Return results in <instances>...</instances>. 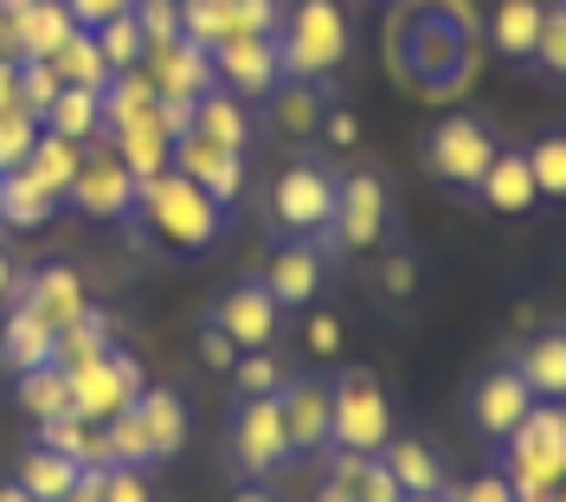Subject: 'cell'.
I'll return each mask as SVG.
<instances>
[{"label":"cell","mask_w":566,"mask_h":502,"mask_svg":"<svg viewBox=\"0 0 566 502\" xmlns=\"http://www.w3.org/2000/svg\"><path fill=\"white\" fill-rule=\"evenodd\" d=\"M104 348H109V316L84 303V310H77V316L52 335V367H59V374H71V367H84V360L104 355Z\"/></svg>","instance_id":"obj_30"},{"label":"cell","mask_w":566,"mask_h":502,"mask_svg":"<svg viewBox=\"0 0 566 502\" xmlns=\"http://www.w3.org/2000/svg\"><path fill=\"white\" fill-rule=\"evenodd\" d=\"M495 470L515 502H554L566 490V399H534L528 419L495 445Z\"/></svg>","instance_id":"obj_1"},{"label":"cell","mask_w":566,"mask_h":502,"mask_svg":"<svg viewBox=\"0 0 566 502\" xmlns=\"http://www.w3.org/2000/svg\"><path fill=\"white\" fill-rule=\"evenodd\" d=\"M212 323L232 335V348L245 355V348H271L283 328V310L277 296L264 290V278H245V284H232L219 303H212Z\"/></svg>","instance_id":"obj_13"},{"label":"cell","mask_w":566,"mask_h":502,"mask_svg":"<svg viewBox=\"0 0 566 502\" xmlns=\"http://www.w3.org/2000/svg\"><path fill=\"white\" fill-rule=\"evenodd\" d=\"M335 251H374L387 239V180L380 175H348L335 180V213L322 232Z\"/></svg>","instance_id":"obj_10"},{"label":"cell","mask_w":566,"mask_h":502,"mask_svg":"<svg viewBox=\"0 0 566 502\" xmlns=\"http://www.w3.org/2000/svg\"><path fill=\"white\" fill-rule=\"evenodd\" d=\"M97 33V52H104L109 72H136L142 52H148V39H142L136 13H116V20H104V27H91Z\"/></svg>","instance_id":"obj_39"},{"label":"cell","mask_w":566,"mask_h":502,"mask_svg":"<svg viewBox=\"0 0 566 502\" xmlns=\"http://www.w3.org/2000/svg\"><path fill=\"white\" fill-rule=\"evenodd\" d=\"M392 438V406L380 394V380L374 374H342L335 387H328V451H360V458H374L380 445Z\"/></svg>","instance_id":"obj_5"},{"label":"cell","mask_w":566,"mask_h":502,"mask_svg":"<svg viewBox=\"0 0 566 502\" xmlns=\"http://www.w3.org/2000/svg\"><path fill=\"white\" fill-rule=\"evenodd\" d=\"M71 33H77V20H71L65 0H33L27 13L7 20V33H0V59H7V65H20V59H52Z\"/></svg>","instance_id":"obj_17"},{"label":"cell","mask_w":566,"mask_h":502,"mask_svg":"<svg viewBox=\"0 0 566 502\" xmlns=\"http://www.w3.org/2000/svg\"><path fill=\"white\" fill-rule=\"evenodd\" d=\"M142 72L155 84V97H207L219 72H212V52H200L193 39H168V45H148L142 52Z\"/></svg>","instance_id":"obj_16"},{"label":"cell","mask_w":566,"mask_h":502,"mask_svg":"<svg viewBox=\"0 0 566 502\" xmlns=\"http://www.w3.org/2000/svg\"><path fill=\"white\" fill-rule=\"evenodd\" d=\"M13 399H20V412H33V426L71 406L65 374H59V367H33V374H20V380H13Z\"/></svg>","instance_id":"obj_40"},{"label":"cell","mask_w":566,"mask_h":502,"mask_svg":"<svg viewBox=\"0 0 566 502\" xmlns=\"http://www.w3.org/2000/svg\"><path fill=\"white\" fill-rule=\"evenodd\" d=\"M412 290H419V264H412V251H387V258H380V296L406 303Z\"/></svg>","instance_id":"obj_48"},{"label":"cell","mask_w":566,"mask_h":502,"mask_svg":"<svg viewBox=\"0 0 566 502\" xmlns=\"http://www.w3.org/2000/svg\"><path fill=\"white\" fill-rule=\"evenodd\" d=\"M348 13L335 0H296L283 7L277 20V72L296 77V84H316V77H335L348 65Z\"/></svg>","instance_id":"obj_3"},{"label":"cell","mask_w":566,"mask_h":502,"mask_svg":"<svg viewBox=\"0 0 566 502\" xmlns=\"http://www.w3.org/2000/svg\"><path fill=\"white\" fill-rule=\"evenodd\" d=\"M129 13H136V27H142L148 45H168V39L180 33V27H175V0H136Z\"/></svg>","instance_id":"obj_49"},{"label":"cell","mask_w":566,"mask_h":502,"mask_svg":"<svg viewBox=\"0 0 566 502\" xmlns=\"http://www.w3.org/2000/svg\"><path fill=\"white\" fill-rule=\"evenodd\" d=\"M399 502H451V490H431V496H399Z\"/></svg>","instance_id":"obj_62"},{"label":"cell","mask_w":566,"mask_h":502,"mask_svg":"<svg viewBox=\"0 0 566 502\" xmlns=\"http://www.w3.org/2000/svg\"><path fill=\"white\" fill-rule=\"evenodd\" d=\"M534 168V194L541 200H566V129H554V136H541L534 148H522Z\"/></svg>","instance_id":"obj_43"},{"label":"cell","mask_w":566,"mask_h":502,"mask_svg":"<svg viewBox=\"0 0 566 502\" xmlns=\"http://www.w3.org/2000/svg\"><path fill=\"white\" fill-rule=\"evenodd\" d=\"M39 129L65 136V143L91 148L104 136V91H77V84H59V97L39 109Z\"/></svg>","instance_id":"obj_23"},{"label":"cell","mask_w":566,"mask_h":502,"mask_svg":"<svg viewBox=\"0 0 566 502\" xmlns=\"http://www.w3.org/2000/svg\"><path fill=\"white\" fill-rule=\"evenodd\" d=\"M328 213H335V175L322 161L283 168L277 187H271V219H277L283 239H322L328 232Z\"/></svg>","instance_id":"obj_9"},{"label":"cell","mask_w":566,"mask_h":502,"mask_svg":"<svg viewBox=\"0 0 566 502\" xmlns=\"http://www.w3.org/2000/svg\"><path fill=\"white\" fill-rule=\"evenodd\" d=\"M148 431V451H155V464H168L180 445H187V399L168 394V387H142V399L129 406Z\"/></svg>","instance_id":"obj_26"},{"label":"cell","mask_w":566,"mask_h":502,"mask_svg":"<svg viewBox=\"0 0 566 502\" xmlns=\"http://www.w3.org/2000/svg\"><path fill=\"white\" fill-rule=\"evenodd\" d=\"M212 72H219V91H232V97H271V91L283 84V72H277V39L232 33L219 52H212Z\"/></svg>","instance_id":"obj_15"},{"label":"cell","mask_w":566,"mask_h":502,"mask_svg":"<svg viewBox=\"0 0 566 502\" xmlns=\"http://www.w3.org/2000/svg\"><path fill=\"white\" fill-rule=\"evenodd\" d=\"M528 380L502 360V367H490V374H476V387H470V426H476V438H490V445H502L509 431L528 419Z\"/></svg>","instance_id":"obj_14"},{"label":"cell","mask_w":566,"mask_h":502,"mask_svg":"<svg viewBox=\"0 0 566 502\" xmlns=\"http://www.w3.org/2000/svg\"><path fill=\"white\" fill-rule=\"evenodd\" d=\"M33 0H0V20H13V13H27Z\"/></svg>","instance_id":"obj_61"},{"label":"cell","mask_w":566,"mask_h":502,"mask_svg":"<svg viewBox=\"0 0 566 502\" xmlns=\"http://www.w3.org/2000/svg\"><path fill=\"white\" fill-rule=\"evenodd\" d=\"M52 194L39 187L27 168H13V175H0V226H20V232H33V226H45L52 219Z\"/></svg>","instance_id":"obj_35"},{"label":"cell","mask_w":566,"mask_h":502,"mask_svg":"<svg viewBox=\"0 0 566 502\" xmlns=\"http://www.w3.org/2000/svg\"><path fill=\"white\" fill-rule=\"evenodd\" d=\"M310 355H322V360L342 355V323L335 316H310Z\"/></svg>","instance_id":"obj_55"},{"label":"cell","mask_w":566,"mask_h":502,"mask_svg":"<svg viewBox=\"0 0 566 502\" xmlns=\"http://www.w3.org/2000/svg\"><path fill=\"white\" fill-rule=\"evenodd\" d=\"M45 65L59 72V84H77V91H104L109 77H116L104 65V52H97V33H91V27H77V33H71L65 45L45 59Z\"/></svg>","instance_id":"obj_33"},{"label":"cell","mask_w":566,"mask_h":502,"mask_svg":"<svg viewBox=\"0 0 566 502\" xmlns=\"http://www.w3.org/2000/svg\"><path fill=\"white\" fill-rule=\"evenodd\" d=\"M52 335L59 328L39 316L27 296H13V310H7V323H0V367L20 380V374H33V367H52Z\"/></svg>","instance_id":"obj_20"},{"label":"cell","mask_w":566,"mask_h":502,"mask_svg":"<svg viewBox=\"0 0 566 502\" xmlns=\"http://www.w3.org/2000/svg\"><path fill=\"white\" fill-rule=\"evenodd\" d=\"M328 143H335V148H354V143H360V123H354L348 109H328Z\"/></svg>","instance_id":"obj_56"},{"label":"cell","mask_w":566,"mask_h":502,"mask_svg":"<svg viewBox=\"0 0 566 502\" xmlns=\"http://www.w3.org/2000/svg\"><path fill=\"white\" fill-rule=\"evenodd\" d=\"M175 175H187L200 194H212L226 213L239 207V194H245V148H226L212 143V136H200V129H187L175 143V161H168Z\"/></svg>","instance_id":"obj_12"},{"label":"cell","mask_w":566,"mask_h":502,"mask_svg":"<svg viewBox=\"0 0 566 502\" xmlns=\"http://www.w3.org/2000/svg\"><path fill=\"white\" fill-rule=\"evenodd\" d=\"M136 226L155 239L161 251H175V258H193V251H207L219 239V226H226V207L200 194L187 175L175 168H161V175L136 180Z\"/></svg>","instance_id":"obj_2"},{"label":"cell","mask_w":566,"mask_h":502,"mask_svg":"<svg viewBox=\"0 0 566 502\" xmlns=\"http://www.w3.org/2000/svg\"><path fill=\"white\" fill-rule=\"evenodd\" d=\"M104 464L109 470H155V451H148V431H142L136 412L104 419Z\"/></svg>","instance_id":"obj_37"},{"label":"cell","mask_w":566,"mask_h":502,"mask_svg":"<svg viewBox=\"0 0 566 502\" xmlns=\"http://www.w3.org/2000/svg\"><path fill=\"white\" fill-rule=\"evenodd\" d=\"M52 97H59V72H52L45 59H20V104L39 116V109L52 104Z\"/></svg>","instance_id":"obj_47"},{"label":"cell","mask_w":566,"mask_h":502,"mask_svg":"<svg viewBox=\"0 0 566 502\" xmlns=\"http://www.w3.org/2000/svg\"><path fill=\"white\" fill-rule=\"evenodd\" d=\"M33 143H39V116L33 109H7V116H0V175L27 168Z\"/></svg>","instance_id":"obj_44"},{"label":"cell","mask_w":566,"mask_h":502,"mask_svg":"<svg viewBox=\"0 0 566 502\" xmlns=\"http://www.w3.org/2000/svg\"><path fill=\"white\" fill-rule=\"evenodd\" d=\"M424 168H431V180L438 187H451V194H463V200H476V187H483V168L495 161V129L490 123H476V116H438L431 129H424Z\"/></svg>","instance_id":"obj_4"},{"label":"cell","mask_w":566,"mask_h":502,"mask_svg":"<svg viewBox=\"0 0 566 502\" xmlns=\"http://www.w3.org/2000/svg\"><path fill=\"white\" fill-rule=\"evenodd\" d=\"M226 451L232 464L245 470V483H264L290 464V431H283V406L271 399H239L232 406V426H226Z\"/></svg>","instance_id":"obj_8"},{"label":"cell","mask_w":566,"mask_h":502,"mask_svg":"<svg viewBox=\"0 0 566 502\" xmlns=\"http://www.w3.org/2000/svg\"><path fill=\"white\" fill-rule=\"evenodd\" d=\"M0 502H33V496H27V490H20V483L7 477V483H0Z\"/></svg>","instance_id":"obj_60"},{"label":"cell","mask_w":566,"mask_h":502,"mask_svg":"<svg viewBox=\"0 0 566 502\" xmlns=\"http://www.w3.org/2000/svg\"><path fill=\"white\" fill-rule=\"evenodd\" d=\"M226 13H232V33H258V39H277L283 20L277 0H226Z\"/></svg>","instance_id":"obj_46"},{"label":"cell","mask_w":566,"mask_h":502,"mask_svg":"<svg viewBox=\"0 0 566 502\" xmlns=\"http://www.w3.org/2000/svg\"><path fill=\"white\" fill-rule=\"evenodd\" d=\"M509 367L528 380L534 399H566V328H541V335H528Z\"/></svg>","instance_id":"obj_24"},{"label":"cell","mask_w":566,"mask_h":502,"mask_svg":"<svg viewBox=\"0 0 566 502\" xmlns=\"http://www.w3.org/2000/svg\"><path fill=\"white\" fill-rule=\"evenodd\" d=\"M283 431H290V458H316L328 451V380H283Z\"/></svg>","instance_id":"obj_18"},{"label":"cell","mask_w":566,"mask_h":502,"mask_svg":"<svg viewBox=\"0 0 566 502\" xmlns=\"http://www.w3.org/2000/svg\"><path fill=\"white\" fill-rule=\"evenodd\" d=\"M155 104V84H148V72H116L104 84V136L109 129H123V123H129V116H142V109Z\"/></svg>","instance_id":"obj_38"},{"label":"cell","mask_w":566,"mask_h":502,"mask_svg":"<svg viewBox=\"0 0 566 502\" xmlns=\"http://www.w3.org/2000/svg\"><path fill=\"white\" fill-rule=\"evenodd\" d=\"M77 161H84V148L65 143V136H52V129H39L33 155H27V175L52 194V200H71V180H77Z\"/></svg>","instance_id":"obj_32"},{"label":"cell","mask_w":566,"mask_h":502,"mask_svg":"<svg viewBox=\"0 0 566 502\" xmlns=\"http://www.w3.org/2000/svg\"><path fill=\"white\" fill-rule=\"evenodd\" d=\"M554 502H560V496H554Z\"/></svg>","instance_id":"obj_64"},{"label":"cell","mask_w":566,"mask_h":502,"mask_svg":"<svg viewBox=\"0 0 566 502\" xmlns=\"http://www.w3.org/2000/svg\"><path fill=\"white\" fill-rule=\"evenodd\" d=\"M104 143L116 148V161H123V168H129V175H136V180L161 175V168L175 161V136L161 129V116H155V104L142 109V116H129L123 129H109Z\"/></svg>","instance_id":"obj_22"},{"label":"cell","mask_w":566,"mask_h":502,"mask_svg":"<svg viewBox=\"0 0 566 502\" xmlns=\"http://www.w3.org/2000/svg\"><path fill=\"white\" fill-rule=\"evenodd\" d=\"M13 290H20V271H13V258L0 245V303H13Z\"/></svg>","instance_id":"obj_57"},{"label":"cell","mask_w":566,"mask_h":502,"mask_svg":"<svg viewBox=\"0 0 566 502\" xmlns=\"http://www.w3.org/2000/svg\"><path fill=\"white\" fill-rule=\"evenodd\" d=\"M277 116H283V136H310V129H316V91H310V84H296V77H290V84H277Z\"/></svg>","instance_id":"obj_45"},{"label":"cell","mask_w":566,"mask_h":502,"mask_svg":"<svg viewBox=\"0 0 566 502\" xmlns=\"http://www.w3.org/2000/svg\"><path fill=\"white\" fill-rule=\"evenodd\" d=\"M283 374L277 367V355L271 348H245V355L232 360V387H239V399H271V394H283Z\"/></svg>","instance_id":"obj_42"},{"label":"cell","mask_w":566,"mask_h":502,"mask_svg":"<svg viewBox=\"0 0 566 502\" xmlns=\"http://www.w3.org/2000/svg\"><path fill=\"white\" fill-rule=\"evenodd\" d=\"M399 72H406V84H419L424 97H451L470 77L463 27L458 20H419L412 33L399 27Z\"/></svg>","instance_id":"obj_6"},{"label":"cell","mask_w":566,"mask_h":502,"mask_svg":"<svg viewBox=\"0 0 566 502\" xmlns=\"http://www.w3.org/2000/svg\"><path fill=\"white\" fill-rule=\"evenodd\" d=\"M193 104H200V97H155V116H161V129H168L175 143L193 129Z\"/></svg>","instance_id":"obj_53"},{"label":"cell","mask_w":566,"mask_h":502,"mask_svg":"<svg viewBox=\"0 0 566 502\" xmlns=\"http://www.w3.org/2000/svg\"><path fill=\"white\" fill-rule=\"evenodd\" d=\"M541 7H547V0H495L490 39H495V52H502V59H522V65L534 59V39H541Z\"/></svg>","instance_id":"obj_29"},{"label":"cell","mask_w":566,"mask_h":502,"mask_svg":"<svg viewBox=\"0 0 566 502\" xmlns=\"http://www.w3.org/2000/svg\"><path fill=\"white\" fill-rule=\"evenodd\" d=\"M193 129H200V136H212V143H226V148H245L251 143V109H245V97H232V91H219V84H212L207 97L193 104Z\"/></svg>","instance_id":"obj_34"},{"label":"cell","mask_w":566,"mask_h":502,"mask_svg":"<svg viewBox=\"0 0 566 502\" xmlns=\"http://www.w3.org/2000/svg\"><path fill=\"white\" fill-rule=\"evenodd\" d=\"M175 27L200 52H219L232 39V13H226V0H175Z\"/></svg>","instance_id":"obj_36"},{"label":"cell","mask_w":566,"mask_h":502,"mask_svg":"<svg viewBox=\"0 0 566 502\" xmlns=\"http://www.w3.org/2000/svg\"><path fill=\"white\" fill-rule=\"evenodd\" d=\"M316 502H354V490L342 483V477H328V483L316 490Z\"/></svg>","instance_id":"obj_58"},{"label":"cell","mask_w":566,"mask_h":502,"mask_svg":"<svg viewBox=\"0 0 566 502\" xmlns=\"http://www.w3.org/2000/svg\"><path fill=\"white\" fill-rule=\"evenodd\" d=\"M541 77L566 84V0L541 7V39H534V59H528Z\"/></svg>","instance_id":"obj_41"},{"label":"cell","mask_w":566,"mask_h":502,"mask_svg":"<svg viewBox=\"0 0 566 502\" xmlns=\"http://www.w3.org/2000/svg\"><path fill=\"white\" fill-rule=\"evenodd\" d=\"M264 290L277 296V310H310L322 290V251L310 239H290V245L271 251L264 264Z\"/></svg>","instance_id":"obj_19"},{"label":"cell","mask_w":566,"mask_h":502,"mask_svg":"<svg viewBox=\"0 0 566 502\" xmlns=\"http://www.w3.org/2000/svg\"><path fill=\"white\" fill-rule=\"evenodd\" d=\"M476 200L490 207L495 219H522L534 213V168H528V155L522 148H495V161L483 168V187H476Z\"/></svg>","instance_id":"obj_21"},{"label":"cell","mask_w":566,"mask_h":502,"mask_svg":"<svg viewBox=\"0 0 566 502\" xmlns=\"http://www.w3.org/2000/svg\"><path fill=\"white\" fill-rule=\"evenodd\" d=\"M33 445H45V451H59V458H71V464H104V426H91L84 412H52V419H39V438Z\"/></svg>","instance_id":"obj_28"},{"label":"cell","mask_w":566,"mask_h":502,"mask_svg":"<svg viewBox=\"0 0 566 502\" xmlns=\"http://www.w3.org/2000/svg\"><path fill=\"white\" fill-rule=\"evenodd\" d=\"M13 296H27V303H33L52 328H65L71 316L84 310V284H77V271H71V264H39L33 278H20V290H13Z\"/></svg>","instance_id":"obj_27"},{"label":"cell","mask_w":566,"mask_h":502,"mask_svg":"<svg viewBox=\"0 0 566 502\" xmlns=\"http://www.w3.org/2000/svg\"><path fill=\"white\" fill-rule=\"evenodd\" d=\"M451 502H515V490H509L502 470H483V477H470L463 490H451Z\"/></svg>","instance_id":"obj_51"},{"label":"cell","mask_w":566,"mask_h":502,"mask_svg":"<svg viewBox=\"0 0 566 502\" xmlns=\"http://www.w3.org/2000/svg\"><path fill=\"white\" fill-rule=\"evenodd\" d=\"M148 387V374H142L136 355H123L116 342H109L104 355H91L84 367H71L65 374V394H71V412H84L91 426H104L116 412H129Z\"/></svg>","instance_id":"obj_7"},{"label":"cell","mask_w":566,"mask_h":502,"mask_svg":"<svg viewBox=\"0 0 566 502\" xmlns=\"http://www.w3.org/2000/svg\"><path fill=\"white\" fill-rule=\"evenodd\" d=\"M97 502H155V483H148V470H109L104 464V496Z\"/></svg>","instance_id":"obj_50"},{"label":"cell","mask_w":566,"mask_h":502,"mask_svg":"<svg viewBox=\"0 0 566 502\" xmlns=\"http://www.w3.org/2000/svg\"><path fill=\"white\" fill-rule=\"evenodd\" d=\"M0 33H7V20H0Z\"/></svg>","instance_id":"obj_63"},{"label":"cell","mask_w":566,"mask_h":502,"mask_svg":"<svg viewBox=\"0 0 566 502\" xmlns=\"http://www.w3.org/2000/svg\"><path fill=\"white\" fill-rule=\"evenodd\" d=\"M71 207L84 219H136V175L116 161V148L97 136L77 161V180H71Z\"/></svg>","instance_id":"obj_11"},{"label":"cell","mask_w":566,"mask_h":502,"mask_svg":"<svg viewBox=\"0 0 566 502\" xmlns=\"http://www.w3.org/2000/svg\"><path fill=\"white\" fill-rule=\"evenodd\" d=\"M13 483H20L33 502H59L71 483H77V464L59 458V451H45V445H27V451H20V464H13Z\"/></svg>","instance_id":"obj_31"},{"label":"cell","mask_w":566,"mask_h":502,"mask_svg":"<svg viewBox=\"0 0 566 502\" xmlns=\"http://www.w3.org/2000/svg\"><path fill=\"white\" fill-rule=\"evenodd\" d=\"M226 502H277V496H271L264 483H245V490H232V496H226Z\"/></svg>","instance_id":"obj_59"},{"label":"cell","mask_w":566,"mask_h":502,"mask_svg":"<svg viewBox=\"0 0 566 502\" xmlns=\"http://www.w3.org/2000/svg\"><path fill=\"white\" fill-rule=\"evenodd\" d=\"M65 7H71L77 27H104V20H116V13H129L136 0H65Z\"/></svg>","instance_id":"obj_54"},{"label":"cell","mask_w":566,"mask_h":502,"mask_svg":"<svg viewBox=\"0 0 566 502\" xmlns=\"http://www.w3.org/2000/svg\"><path fill=\"white\" fill-rule=\"evenodd\" d=\"M200 360H207L212 374H232V360H239V348H232V335L219 323H207L200 328Z\"/></svg>","instance_id":"obj_52"},{"label":"cell","mask_w":566,"mask_h":502,"mask_svg":"<svg viewBox=\"0 0 566 502\" xmlns=\"http://www.w3.org/2000/svg\"><path fill=\"white\" fill-rule=\"evenodd\" d=\"M380 464L392 470V483L406 490V496H431V490H451V477H444V458L424 445V438H387L380 445Z\"/></svg>","instance_id":"obj_25"}]
</instances>
